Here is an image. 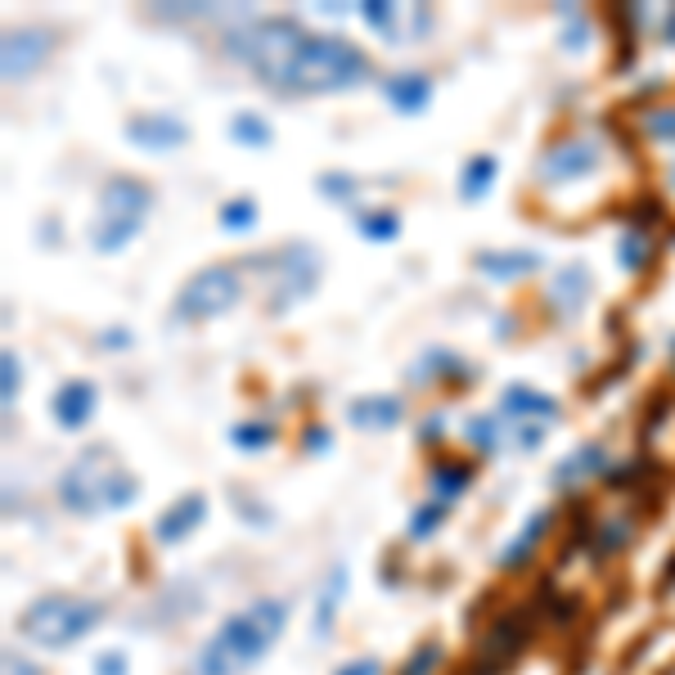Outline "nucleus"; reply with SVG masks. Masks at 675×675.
<instances>
[{
  "label": "nucleus",
  "mask_w": 675,
  "mask_h": 675,
  "mask_svg": "<svg viewBox=\"0 0 675 675\" xmlns=\"http://www.w3.org/2000/svg\"><path fill=\"white\" fill-rule=\"evenodd\" d=\"M288 626V608L279 599H257L252 608L234 612L216 626V635L198 648L194 675H243L248 666H257L270 653L279 635Z\"/></svg>",
  "instance_id": "f257e3e1"
},
{
  "label": "nucleus",
  "mask_w": 675,
  "mask_h": 675,
  "mask_svg": "<svg viewBox=\"0 0 675 675\" xmlns=\"http://www.w3.org/2000/svg\"><path fill=\"white\" fill-rule=\"evenodd\" d=\"M135 500H140V482H135V473L108 446L81 450L59 477V504L68 513H77V518L131 509Z\"/></svg>",
  "instance_id": "f03ea898"
},
{
  "label": "nucleus",
  "mask_w": 675,
  "mask_h": 675,
  "mask_svg": "<svg viewBox=\"0 0 675 675\" xmlns=\"http://www.w3.org/2000/svg\"><path fill=\"white\" fill-rule=\"evenodd\" d=\"M306 27L297 18H248V23L230 27L225 36V54L239 59L243 68H252L266 86H279L284 90L288 72H293L297 54L306 45Z\"/></svg>",
  "instance_id": "7ed1b4c3"
},
{
  "label": "nucleus",
  "mask_w": 675,
  "mask_h": 675,
  "mask_svg": "<svg viewBox=\"0 0 675 675\" xmlns=\"http://www.w3.org/2000/svg\"><path fill=\"white\" fill-rule=\"evenodd\" d=\"M369 81V54L351 45L347 36L311 32L288 72L284 90L293 95H333V90H356Z\"/></svg>",
  "instance_id": "20e7f679"
},
{
  "label": "nucleus",
  "mask_w": 675,
  "mask_h": 675,
  "mask_svg": "<svg viewBox=\"0 0 675 675\" xmlns=\"http://www.w3.org/2000/svg\"><path fill=\"white\" fill-rule=\"evenodd\" d=\"M153 207V189L144 185V180H135V176H113L104 189H99V212H95V221H90V230H86V239H90V248L95 252H117V248H126V243L140 234V225H144V212Z\"/></svg>",
  "instance_id": "39448f33"
},
{
  "label": "nucleus",
  "mask_w": 675,
  "mask_h": 675,
  "mask_svg": "<svg viewBox=\"0 0 675 675\" xmlns=\"http://www.w3.org/2000/svg\"><path fill=\"white\" fill-rule=\"evenodd\" d=\"M95 626L99 603L77 599V594H45V599L27 603V612L18 617V635L36 648H68Z\"/></svg>",
  "instance_id": "423d86ee"
},
{
  "label": "nucleus",
  "mask_w": 675,
  "mask_h": 675,
  "mask_svg": "<svg viewBox=\"0 0 675 675\" xmlns=\"http://www.w3.org/2000/svg\"><path fill=\"white\" fill-rule=\"evenodd\" d=\"M243 297V270L239 266H207L198 275L185 279V288L176 293V320L203 324L225 315Z\"/></svg>",
  "instance_id": "0eeeda50"
},
{
  "label": "nucleus",
  "mask_w": 675,
  "mask_h": 675,
  "mask_svg": "<svg viewBox=\"0 0 675 675\" xmlns=\"http://www.w3.org/2000/svg\"><path fill=\"white\" fill-rule=\"evenodd\" d=\"M252 266L270 270L275 275V306L270 311H288L293 302H302V297L315 293V284H320V252L306 248V243H288L279 257H252Z\"/></svg>",
  "instance_id": "6e6552de"
},
{
  "label": "nucleus",
  "mask_w": 675,
  "mask_h": 675,
  "mask_svg": "<svg viewBox=\"0 0 675 675\" xmlns=\"http://www.w3.org/2000/svg\"><path fill=\"white\" fill-rule=\"evenodd\" d=\"M603 162V144L599 140H585V135H572V140H558L540 153L536 162V176L545 185H567V180H581L590 171H599Z\"/></svg>",
  "instance_id": "1a4fd4ad"
},
{
  "label": "nucleus",
  "mask_w": 675,
  "mask_h": 675,
  "mask_svg": "<svg viewBox=\"0 0 675 675\" xmlns=\"http://www.w3.org/2000/svg\"><path fill=\"white\" fill-rule=\"evenodd\" d=\"M50 50H54V32H45V27H14V32H5V45H0V72H5V81L32 77L50 59Z\"/></svg>",
  "instance_id": "9d476101"
},
{
  "label": "nucleus",
  "mask_w": 675,
  "mask_h": 675,
  "mask_svg": "<svg viewBox=\"0 0 675 675\" xmlns=\"http://www.w3.org/2000/svg\"><path fill=\"white\" fill-rule=\"evenodd\" d=\"M126 140L144 153H171L189 140V126L176 113H135L126 122Z\"/></svg>",
  "instance_id": "9b49d317"
},
{
  "label": "nucleus",
  "mask_w": 675,
  "mask_h": 675,
  "mask_svg": "<svg viewBox=\"0 0 675 675\" xmlns=\"http://www.w3.org/2000/svg\"><path fill=\"white\" fill-rule=\"evenodd\" d=\"M95 401H99V387L90 383V378H68V383L54 392L50 410H54V419H59V428L77 432V428H86V423H90Z\"/></svg>",
  "instance_id": "f8f14e48"
},
{
  "label": "nucleus",
  "mask_w": 675,
  "mask_h": 675,
  "mask_svg": "<svg viewBox=\"0 0 675 675\" xmlns=\"http://www.w3.org/2000/svg\"><path fill=\"white\" fill-rule=\"evenodd\" d=\"M203 518H207L203 495H180V500L171 504V509H162V518L153 522V536H158L162 545H176V540H185Z\"/></svg>",
  "instance_id": "ddd939ff"
},
{
  "label": "nucleus",
  "mask_w": 675,
  "mask_h": 675,
  "mask_svg": "<svg viewBox=\"0 0 675 675\" xmlns=\"http://www.w3.org/2000/svg\"><path fill=\"white\" fill-rule=\"evenodd\" d=\"M383 95H387V104H392L396 113L414 117V113H423V108H428L432 81L423 77V72H392V77L383 81Z\"/></svg>",
  "instance_id": "4468645a"
},
{
  "label": "nucleus",
  "mask_w": 675,
  "mask_h": 675,
  "mask_svg": "<svg viewBox=\"0 0 675 675\" xmlns=\"http://www.w3.org/2000/svg\"><path fill=\"white\" fill-rule=\"evenodd\" d=\"M405 414V405L396 401V396H360V401H351L347 419L351 428H365V432H387L396 428Z\"/></svg>",
  "instance_id": "2eb2a0df"
},
{
  "label": "nucleus",
  "mask_w": 675,
  "mask_h": 675,
  "mask_svg": "<svg viewBox=\"0 0 675 675\" xmlns=\"http://www.w3.org/2000/svg\"><path fill=\"white\" fill-rule=\"evenodd\" d=\"M554 306H558V315H576L585 306V293H590V270L581 266V261H572V266H563L554 275Z\"/></svg>",
  "instance_id": "dca6fc26"
},
{
  "label": "nucleus",
  "mask_w": 675,
  "mask_h": 675,
  "mask_svg": "<svg viewBox=\"0 0 675 675\" xmlns=\"http://www.w3.org/2000/svg\"><path fill=\"white\" fill-rule=\"evenodd\" d=\"M504 414H513V419H558V401L545 392H536V387H504Z\"/></svg>",
  "instance_id": "f3484780"
},
{
  "label": "nucleus",
  "mask_w": 675,
  "mask_h": 675,
  "mask_svg": "<svg viewBox=\"0 0 675 675\" xmlns=\"http://www.w3.org/2000/svg\"><path fill=\"white\" fill-rule=\"evenodd\" d=\"M477 270L491 279H522L531 270H540V257L536 252H482L477 257Z\"/></svg>",
  "instance_id": "a211bd4d"
},
{
  "label": "nucleus",
  "mask_w": 675,
  "mask_h": 675,
  "mask_svg": "<svg viewBox=\"0 0 675 675\" xmlns=\"http://www.w3.org/2000/svg\"><path fill=\"white\" fill-rule=\"evenodd\" d=\"M495 171H500V162H495L491 153H477V158H468L464 176H459V198H464V203H477V198L491 189Z\"/></svg>",
  "instance_id": "6ab92c4d"
},
{
  "label": "nucleus",
  "mask_w": 675,
  "mask_h": 675,
  "mask_svg": "<svg viewBox=\"0 0 675 675\" xmlns=\"http://www.w3.org/2000/svg\"><path fill=\"white\" fill-rule=\"evenodd\" d=\"M230 140L243 144V149H266V144L275 140V131H270V122L257 113H234L230 117Z\"/></svg>",
  "instance_id": "aec40b11"
},
{
  "label": "nucleus",
  "mask_w": 675,
  "mask_h": 675,
  "mask_svg": "<svg viewBox=\"0 0 675 675\" xmlns=\"http://www.w3.org/2000/svg\"><path fill=\"white\" fill-rule=\"evenodd\" d=\"M468 482H473V468L459 464V459H450V464H437V468H432V491H437L441 500H455V495H464Z\"/></svg>",
  "instance_id": "412c9836"
},
{
  "label": "nucleus",
  "mask_w": 675,
  "mask_h": 675,
  "mask_svg": "<svg viewBox=\"0 0 675 675\" xmlns=\"http://www.w3.org/2000/svg\"><path fill=\"white\" fill-rule=\"evenodd\" d=\"M545 527H549V513H531V522L518 531V536H513V545L500 554V563H504V567H518L522 558H527L531 549H536V540L545 536Z\"/></svg>",
  "instance_id": "4be33fe9"
},
{
  "label": "nucleus",
  "mask_w": 675,
  "mask_h": 675,
  "mask_svg": "<svg viewBox=\"0 0 675 675\" xmlns=\"http://www.w3.org/2000/svg\"><path fill=\"white\" fill-rule=\"evenodd\" d=\"M356 230H360V239H369V243H392L396 234H401V216L396 212H360L356 216Z\"/></svg>",
  "instance_id": "5701e85b"
},
{
  "label": "nucleus",
  "mask_w": 675,
  "mask_h": 675,
  "mask_svg": "<svg viewBox=\"0 0 675 675\" xmlns=\"http://www.w3.org/2000/svg\"><path fill=\"white\" fill-rule=\"evenodd\" d=\"M603 464H608L603 446H581V450H576V455L554 473V482H558V486H567V482H576V477H585V473H599Z\"/></svg>",
  "instance_id": "b1692460"
},
{
  "label": "nucleus",
  "mask_w": 675,
  "mask_h": 675,
  "mask_svg": "<svg viewBox=\"0 0 675 675\" xmlns=\"http://www.w3.org/2000/svg\"><path fill=\"white\" fill-rule=\"evenodd\" d=\"M617 257H621V266L626 270H644L648 261H653V243L644 239V230H630V234H621V243H617Z\"/></svg>",
  "instance_id": "393cba45"
},
{
  "label": "nucleus",
  "mask_w": 675,
  "mask_h": 675,
  "mask_svg": "<svg viewBox=\"0 0 675 675\" xmlns=\"http://www.w3.org/2000/svg\"><path fill=\"white\" fill-rule=\"evenodd\" d=\"M257 225V203L252 198H230L221 203V230H252Z\"/></svg>",
  "instance_id": "a878e982"
},
{
  "label": "nucleus",
  "mask_w": 675,
  "mask_h": 675,
  "mask_svg": "<svg viewBox=\"0 0 675 675\" xmlns=\"http://www.w3.org/2000/svg\"><path fill=\"white\" fill-rule=\"evenodd\" d=\"M230 441L239 450H266L270 441H275V428H270V423H234Z\"/></svg>",
  "instance_id": "bb28decb"
},
{
  "label": "nucleus",
  "mask_w": 675,
  "mask_h": 675,
  "mask_svg": "<svg viewBox=\"0 0 675 675\" xmlns=\"http://www.w3.org/2000/svg\"><path fill=\"white\" fill-rule=\"evenodd\" d=\"M342 590H347V572L338 567V572L329 576V585H324V594H320V612H315V630H320V635L333 626V603H338Z\"/></svg>",
  "instance_id": "cd10ccee"
},
{
  "label": "nucleus",
  "mask_w": 675,
  "mask_h": 675,
  "mask_svg": "<svg viewBox=\"0 0 675 675\" xmlns=\"http://www.w3.org/2000/svg\"><path fill=\"white\" fill-rule=\"evenodd\" d=\"M360 18H365L374 32L396 36V5H387V0H365V5H360Z\"/></svg>",
  "instance_id": "c85d7f7f"
},
{
  "label": "nucleus",
  "mask_w": 675,
  "mask_h": 675,
  "mask_svg": "<svg viewBox=\"0 0 675 675\" xmlns=\"http://www.w3.org/2000/svg\"><path fill=\"white\" fill-rule=\"evenodd\" d=\"M18 387H23V369H18L14 351H5V356H0V401L14 405L18 401Z\"/></svg>",
  "instance_id": "c756f323"
},
{
  "label": "nucleus",
  "mask_w": 675,
  "mask_h": 675,
  "mask_svg": "<svg viewBox=\"0 0 675 675\" xmlns=\"http://www.w3.org/2000/svg\"><path fill=\"white\" fill-rule=\"evenodd\" d=\"M320 194L333 198V203L356 207V180H351V176H338V171H324V176H320Z\"/></svg>",
  "instance_id": "7c9ffc66"
},
{
  "label": "nucleus",
  "mask_w": 675,
  "mask_h": 675,
  "mask_svg": "<svg viewBox=\"0 0 675 675\" xmlns=\"http://www.w3.org/2000/svg\"><path fill=\"white\" fill-rule=\"evenodd\" d=\"M464 432H468V441H473L477 450H486V455L500 446V428H495V419H486V414H473Z\"/></svg>",
  "instance_id": "2f4dec72"
},
{
  "label": "nucleus",
  "mask_w": 675,
  "mask_h": 675,
  "mask_svg": "<svg viewBox=\"0 0 675 675\" xmlns=\"http://www.w3.org/2000/svg\"><path fill=\"white\" fill-rule=\"evenodd\" d=\"M441 518H446V504H441V500H432V504H423V509H414V518H410V536H414V540L432 536V531L441 527Z\"/></svg>",
  "instance_id": "473e14b6"
},
{
  "label": "nucleus",
  "mask_w": 675,
  "mask_h": 675,
  "mask_svg": "<svg viewBox=\"0 0 675 675\" xmlns=\"http://www.w3.org/2000/svg\"><path fill=\"white\" fill-rule=\"evenodd\" d=\"M644 131L662 144H675V108H648L644 113Z\"/></svg>",
  "instance_id": "72a5a7b5"
},
{
  "label": "nucleus",
  "mask_w": 675,
  "mask_h": 675,
  "mask_svg": "<svg viewBox=\"0 0 675 675\" xmlns=\"http://www.w3.org/2000/svg\"><path fill=\"white\" fill-rule=\"evenodd\" d=\"M594 545H599L594 549V558H608V554H617V549H626V522H608Z\"/></svg>",
  "instance_id": "f704fd0d"
},
{
  "label": "nucleus",
  "mask_w": 675,
  "mask_h": 675,
  "mask_svg": "<svg viewBox=\"0 0 675 675\" xmlns=\"http://www.w3.org/2000/svg\"><path fill=\"white\" fill-rule=\"evenodd\" d=\"M437 662H441V648L437 644H423L419 653L401 666V675H432V666H437Z\"/></svg>",
  "instance_id": "c9c22d12"
},
{
  "label": "nucleus",
  "mask_w": 675,
  "mask_h": 675,
  "mask_svg": "<svg viewBox=\"0 0 675 675\" xmlns=\"http://www.w3.org/2000/svg\"><path fill=\"white\" fill-rule=\"evenodd\" d=\"M671 410V396H653V410H648V419H644V428H639V441H653V428H657V419Z\"/></svg>",
  "instance_id": "e433bc0d"
},
{
  "label": "nucleus",
  "mask_w": 675,
  "mask_h": 675,
  "mask_svg": "<svg viewBox=\"0 0 675 675\" xmlns=\"http://www.w3.org/2000/svg\"><path fill=\"white\" fill-rule=\"evenodd\" d=\"M95 675H126V653H99Z\"/></svg>",
  "instance_id": "4c0bfd02"
},
{
  "label": "nucleus",
  "mask_w": 675,
  "mask_h": 675,
  "mask_svg": "<svg viewBox=\"0 0 675 675\" xmlns=\"http://www.w3.org/2000/svg\"><path fill=\"white\" fill-rule=\"evenodd\" d=\"M333 675H378V662H374V657H356V662L338 666Z\"/></svg>",
  "instance_id": "58836bf2"
},
{
  "label": "nucleus",
  "mask_w": 675,
  "mask_h": 675,
  "mask_svg": "<svg viewBox=\"0 0 675 675\" xmlns=\"http://www.w3.org/2000/svg\"><path fill=\"white\" fill-rule=\"evenodd\" d=\"M302 446H311V450H329V432H324L320 423H311V428L302 432Z\"/></svg>",
  "instance_id": "ea45409f"
},
{
  "label": "nucleus",
  "mask_w": 675,
  "mask_h": 675,
  "mask_svg": "<svg viewBox=\"0 0 675 675\" xmlns=\"http://www.w3.org/2000/svg\"><path fill=\"white\" fill-rule=\"evenodd\" d=\"M5 675H41L32 662H23L18 653H5Z\"/></svg>",
  "instance_id": "a19ab883"
},
{
  "label": "nucleus",
  "mask_w": 675,
  "mask_h": 675,
  "mask_svg": "<svg viewBox=\"0 0 675 675\" xmlns=\"http://www.w3.org/2000/svg\"><path fill=\"white\" fill-rule=\"evenodd\" d=\"M540 441H545V432H540L536 423H527V428H518V446H522V450H536Z\"/></svg>",
  "instance_id": "79ce46f5"
},
{
  "label": "nucleus",
  "mask_w": 675,
  "mask_h": 675,
  "mask_svg": "<svg viewBox=\"0 0 675 675\" xmlns=\"http://www.w3.org/2000/svg\"><path fill=\"white\" fill-rule=\"evenodd\" d=\"M563 45H567V50H581V45H585V23H572V27H567V32H563Z\"/></svg>",
  "instance_id": "37998d69"
},
{
  "label": "nucleus",
  "mask_w": 675,
  "mask_h": 675,
  "mask_svg": "<svg viewBox=\"0 0 675 675\" xmlns=\"http://www.w3.org/2000/svg\"><path fill=\"white\" fill-rule=\"evenodd\" d=\"M662 45H675V5H666L662 14Z\"/></svg>",
  "instance_id": "c03bdc74"
},
{
  "label": "nucleus",
  "mask_w": 675,
  "mask_h": 675,
  "mask_svg": "<svg viewBox=\"0 0 675 675\" xmlns=\"http://www.w3.org/2000/svg\"><path fill=\"white\" fill-rule=\"evenodd\" d=\"M108 347H122V342H131V333H104Z\"/></svg>",
  "instance_id": "a18cd8bd"
},
{
  "label": "nucleus",
  "mask_w": 675,
  "mask_h": 675,
  "mask_svg": "<svg viewBox=\"0 0 675 675\" xmlns=\"http://www.w3.org/2000/svg\"><path fill=\"white\" fill-rule=\"evenodd\" d=\"M671 185H675V167H671Z\"/></svg>",
  "instance_id": "49530a36"
}]
</instances>
